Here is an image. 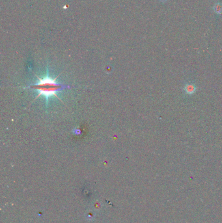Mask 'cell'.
Masks as SVG:
<instances>
[{"instance_id": "cell-1", "label": "cell", "mask_w": 222, "mask_h": 223, "mask_svg": "<svg viewBox=\"0 0 222 223\" xmlns=\"http://www.w3.org/2000/svg\"><path fill=\"white\" fill-rule=\"evenodd\" d=\"M37 78H38V82L30 85L28 88L34 89L38 92L36 99L40 96H43L45 97L47 102L50 97L54 96L59 99L57 93L58 91H62L63 89L69 88V86L58 83L56 80L58 77L52 78L48 75H46L43 78H38V76Z\"/></svg>"}, {"instance_id": "cell-2", "label": "cell", "mask_w": 222, "mask_h": 223, "mask_svg": "<svg viewBox=\"0 0 222 223\" xmlns=\"http://www.w3.org/2000/svg\"><path fill=\"white\" fill-rule=\"evenodd\" d=\"M196 90V87L195 85L192 84H186V86H184V91L187 94L189 95H192L193 93H194Z\"/></svg>"}, {"instance_id": "cell-3", "label": "cell", "mask_w": 222, "mask_h": 223, "mask_svg": "<svg viewBox=\"0 0 222 223\" xmlns=\"http://www.w3.org/2000/svg\"><path fill=\"white\" fill-rule=\"evenodd\" d=\"M213 9H214V12H215L216 14H221L222 13V4L221 3H219V2H218V3H216L214 5Z\"/></svg>"}, {"instance_id": "cell-4", "label": "cell", "mask_w": 222, "mask_h": 223, "mask_svg": "<svg viewBox=\"0 0 222 223\" xmlns=\"http://www.w3.org/2000/svg\"><path fill=\"white\" fill-rule=\"evenodd\" d=\"M160 1H166V0H160Z\"/></svg>"}]
</instances>
